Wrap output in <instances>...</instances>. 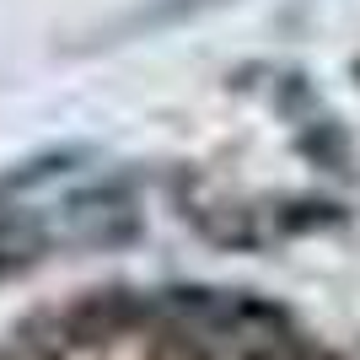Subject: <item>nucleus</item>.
<instances>
[{"mask_svg": "<svg viewBox=\"0 0 360 360\" xmlns=\"http://www.w3.org/2000/svg\"><path fill=\"white\" fill-rule=\"evenodd\" d=\"M210 6H221V0H162V6H140L135 16H124L119 32H135V27H172V22H183V16H194V11H210Z\"/></svg>", "mask_w": 360, "mask_h": 360, "instance_id": "nucleus-2", "label": "nucleus"}, {"mask_svg": "<svg viewBox=\"0 0 360 360\" xmlns=\"http://www.w3.org/2000/svg\"><path fill=\"white\" fill-rule=\"evenodd\" d=\"M75 162H86V146H60V150H44V156H32V162L11 167V172H0V199H6V194H22V188H32V183L60 178V172H70Z\"/></svg>", "mask_w": 360, "mask_h": 360, "instance_id": "nucleus-1", "label": "nucleus"}]
</instances>
